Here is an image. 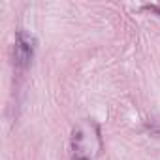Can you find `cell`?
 I'll return each mask as SVG.
<instances>
[{
    "instance_id": "cell-1",
    "label": "cell",
    "mask_w": 160,
    "mask_h": 160,
    "mask_svg": "<svg viewBox=\"0 0 160 160\" xmlns=\"http://www.w3.org/2000/svg\"><path fill=\"white\" fill-rule=\"evenodd\" d=\"M36 53V38L27 32V30H17L15 32V42H13V66L17 72H25Z\"/></svg>"
},
{
    "instance_id": "cell-2",
    "label": "cell",
    "mask_w": 160,
    "mask_h": 160,
    "mask_svg": "<svg viewBox=\"0 0 160 160\" xmlns=\"http://www.w3.org/2000/svg\"><path fill=\"white\" fill-rule=\"evenodd\" d=\"M72 160H91V158L83 152V149L79 147V145H73V156H72Z\"/></svg>"
}]
</instances>
